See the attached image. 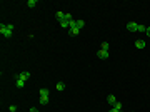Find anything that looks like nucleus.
Returning <instances> with one entry per match:
<instances>
[{
	"mask_svg": "<svg viewBox=\"0 0 150 112\" xmlns=\"http://www.w3.org/2000/svg\"><path fill=\"white\" fill-rule=\"evenodd\" d=\"M0 34H2L5 38H10L13 34V25L12 23H9V25H5V23H0Z\"/></svg>",
	"mask_w": 150,
	"mask_h": 112,
	"instance_id": "nucleus-1",
	"label": "nucleus"
},
{
	"mask_svg": "<svg viewBox=\"0 0 150 112\" xmlns=\"http://www.w3.org/2000/svg\"><path fill=\"white\" fill-rule=\"evenodd\" d=\"M137 29H138V23H135V22L127 23V30H130V32H137Z\"/></svg>",
	"mask_w": 150,
	"mask_h": 112,
	"instance_id": "nucleus-2",
	"label": "nucleus"
},
{
	"mask_svg": "<svg viewBox=\"0 0 150 112\" xmlns=\"http://www.w3.org/2000/svg\"><path fill=\"white\" fill-rule=\"evenodd\" d=\"M17 79L28 80V79H30V72H19V74H17Z\"/></svg>",
	"mask_w": 150,
	"mask_h": 112,
	"instance_id": "nucleus-3",
	"label": "nucleus"
},
{
	"mask_svg": "<svg viewBox=\"0 0 150 112\" xmlns=\"http://www.w3.org/2000/svg\"><path fill=\"white\" fill-rule=\"evenodd\" d=\"M38 94H40V97H48V94H50V90L47 89V87H42L40 90H38Z\"/></svg>",
	"mask_w": 150,
	"mask_h": 112,
	"instance_id": "nucleus-4",
	"label": "nucleus"
},
{
	"mask_svg": "<svg viewBox=\"0 0 150 112\" xmlns=\"http://www.w3.org/2000/svg\"><path fill=\"white\" fill-rule=\"evenodd\" d=\"M107 102H109L110 106H115V102H117V97H115V95H112V94H110V95L107 97Z\"/></svg>",
	"mask_w": 150,
	"mask_h": 112,
	"instance_id": "nucleus-5",
	"label": "nucleus"
},
{
	"mask_svg": "<svg viewBox=\"0 0 150 112\" xmlns=\"http://www.w3.org/2000/svg\"><path fill=\"white\" fill-rule=\"evenodd\" d=\"M109 50H98V57L100 59H109Z\"/></svg>",
	"mask_w": 150,
	"mask_h": 112,
	"instance_id": "nucleus-6",
	"label": "nucleus"
},
{
	"mask_svg": "<svg viewBox=\"0 0 150 112\" xmlns=\"http://www.w3.org/2000/svg\"><path fill=\"white\" fill-rule=\"evenodd\" d=\"M75 27H77V29H84V27H85V22H84V20H75Z\"/></svg>",
	"mask_w": 150,
	"mask_h": 112,
	"instance_id": "nucleus-7",
	"label": "nucleus"
},
{
	"mask_svg": "<svg viewBox=\"0 0 150 112\" xmlns=\"http://www.w3.org/2000/svg\"><path fill=\"white\" fill-rule=\"evenodd\" d=\"M135 47L142 50V49H145V42L144 40H137V42H135Z\"/></svg>",
	"mask_w": 150,
	"mask_h": 112,
	"instance_id": "nucleus-8",
	"label": "nucleus"
},
{
	"mask_svg": "<svg viewBox=\"0 0 150 112\" xmlns=\"http://www.w3.org/2000/svg\"><path fill=\"white\" fill-rule=\"evenodd\" d=\"M78 34H80V29H77V27H72V29H70V35H78Z\"/></svg>",
	"mask_w": 150,
	"mask_h": 112,
	"instance_id": "nucleus-9",
	"label": "nucleus"
},
{
	"mask_svg": "<svg viewBox=\"0 0 150 112\" xmlns=\"http://www.w3.org/2000/svg\"><path fill=\"white\" fill-rule=\"evenodd\" d=\"M37 3H38L37 0H28V2H27V5L30 7V9H34V7H37Z\"/></svg>",
	"mask_w": 150,
	"mask_h": 112,
	"instance_id": "nucleus-10",
	"label": "nucleus"
},
{
	"mask_svg": "<svg viewBox=\"0 0 150 112\" xmlns=\"http://www.w3.org/2000/svg\"><path fill=\"white\" fill-rule=\"evenodd\" d=\"M60 25H62L63 29H69V27H70V22H69V20H65V19H63L62 22H60Z\"/></svg>",
	"mask_w": 150,
	"mask_h": 112,
	"instance_id": "nucleus-11",
	"label": "nucleus"
},
{
	"mask_svg": "<svg viewBox=\"0 0 150 112\" xmlns=\"http://www.w3.org/2000/svg\"><path fill=\"white\" fill-rule=\"evenodd\" d=\"M57 90H59V92L65 90V84H63V82H59V84H57Z\"/></svg>",
	"mask_w": 150,
	"mask_h": 112,
	"instance_id": "nucleus-12",
	"label": "nucleus"
},
{
	"mask_svg": "<svg viewBox=\"0 0 150 112\" xmlns=\"http://www.w3.org/2000/svg\"><path fill=\"white\" fill-rule=\"evenodd\" d=\"M38 102H40L42 106H47V104H48V97H40V99H38Z\"/></svg>",
	"mask_w": 150,
	"mask_h": 112,
	"instance_id": "nucleus-13",
	"label": "nucleus"
},
{
	"mask_svg": "<svg viewBox=\"0 0 150 112\" xmlns=\"http://www.w3.org/2000/svg\"><path fill=\"white\" fill-rule=\"evenodd\" d=\"M57 20H59V22H62V20H63V17H65V13H63V12H57Z\"/></svg>",
	"mask_w": 150,
	"mask_h": 112,
	"instance_id": "nucleus-14",
	"label": "nucleus"
},
{
	"mask_svg": "<svg viewBox=\"0 0 150 112\" xmlns=\"http://www.w3.org/2000/svg\"><path fill=\"white\" fill-rule=\"evenodd\" d=\"M17 87H19V89L25 87V80H22V79H17Z\"/></svg>",
	"mask_w": 150,
	"mask_h": 112,
	"instance_id": "nucleus-15",
	"label": "nucleus"
},
{
	"mask_svg": "<svg viewBox=\"0 0 150 112\" xmlns=\"http://www.w3.org/2000/svg\"><path fill=\"white\" fill-rule=\"evenodd\" d=\"M109 42H102V45H100V50H109Z\"/></svg>",
	"mask_w": 150,
	"mask_h": 112,
	"instance_id": "nucleus-16",
	"label": "nucleus"
},
{
	"mask_svg": "<svg viewBox=\"0 0 150 112\" xmlns=\"http://www.w3.org/2000/svg\"><path fill=\"white\" fill-rule=\"evenodd\" d=\"M113 109H117V110H122V104H120L119 100H117V102H115V106H113Z\"/></svg>",
	"mask_w": 150,
	"mask_h": 112,
	"instance_id": "nucleus-17",
	"label": "nucleus"
},
{
	"mask_svg": "<svg viewBox=\"0 0 150 112\" xmlns=\"http://www.w3.org/2000/svg\"><path fill=\"white\" fill-rule=\"evenodd\" d=\"M145 30H147V27H145V25H138L137 32H144V34H145Z\"/></svg>",
	"mask_w": 150,
	"mask_h": 112,
	"instance_id": "nucleus-18",
	"label": "nucleus"
},
{
	"mask_svg": "<svg viewBox=\"0 0 150 112\" xmlns=\"http://www.w3.org/2000/svg\"><path fill=\"white\" fill-rule=\"evenodd\" d=\"M9 109H10V112H15V110H17V106H10Z\"/></svg>",
	"mask_w": 150,
	"mask_h": 112,
	"instance_id": "nucleus-19",
	"label": "nucleus"
},
{
	"mask_svg": "<svg viewBox=\"0 0 150 112\" xmlns=\"http://www.w3.org/2000/svg\"><path fill=\"white\" fill-rule=\"evenodd\" d=\"M145 34H147V35L150 37V27H147V30H145Z\"/></svg>",
	"mask_w": 150,
	"mask_h": 112,
	"instance_id": "nucleus-20",
	"label": "nucleus"
},
{
	"mask_svg": "<svg viewBox=\"0 0 150 112\" xmlns=\"http://www.w3.org/2000/svg\"><path fill=\"white\" fill-rule=\"evenodd\" d=\"M30 112H38V109H35V107H32V109H30Z\"/></svg>",
	"mask_w": 150,
	"mask_h": 112,
	"instance_id": "nucleus-21",
	"label": "nucleus"
},
{
	"mask_svg": "<svg viewBox=\"0 0 150 112\" xmlns=\"http://www.w3.org/2000/svg\"><path fill=\"white\" fill-rule=\"evenodd\" d=\"M117 112H123V110H117Z\"/></svg>",
	"mask_w": 150,
	"mask_h": 112,
	"instance_id": "nucleus-22",
	"label": "nucleus"
}]
</instances>
